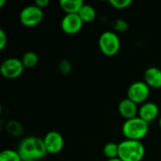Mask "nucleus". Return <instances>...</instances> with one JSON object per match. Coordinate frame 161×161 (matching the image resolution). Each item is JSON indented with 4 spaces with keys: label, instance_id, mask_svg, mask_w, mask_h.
Segmentation results:
<instances>
[{
    "label": "nucleus",
    "instance_id": "nucleus-27",
    "mask_svg": "<svg viewBox=\"0 0 161 161\" xmlns=\"http://www.w3.org/2000/svg\"><path fill=\"white\" fill-rule=\"evenodd\" d=\"M25 161H37V160H25Z\"/></svg>",
    "mask_w": 161,
    "mask_h": 161
},
{
    "label": "nucleus",
    "instance_id": "nucleus-12",
    "mask_svg": "<svg viewBox=\"0 0 161 161\" xmlns=\"http://www.w3.org/2000/svg\"><path fill=\"white\" fill-rule=\"evenodd\" d=\"M144 82L153 89L161 88V69L158 67H149L144 72Z\"/></svg>",
    "mask_w": 161,
    "mask_h": 161
},
{
    "label": "nucleus",
    "instance_id": "nucleus-15",
    "mask_svg": "<svg viewBox=\"0 0 161 161\" xmlns=\"http://www.w3.org/2000/svg\"><path fill=\"white\" fill-rule=\"evenodd\" d=\"M21 60H22V63H23V65H24L25 68L31 69V68H34L38 64V62H39V57H38V55L35 52H33V51H27V52H25L23 55Z\"/></svg>",
    "mask_w": 161,
    "mask_h": 161
},
{
    "label": "nucleus",
    "instance_id": "nucleus-8",
    "mask_svg": "<svg viewBox=\"0 0 161 161\" xmlns=\"http://www.w3.org/2000/svg\"><path fill=\"white\" fill-rule=\"evenodd\" d=\"M43 142L48 154L57 155L60 153L64 147L63 136L58 131H49L43 138Z\"/></svg>",
    "mask_w": 161,
    "mask_h": 161
},
{
    "label": "nucleus",
    "instance_id": "nucleus-17",
    "mask_svg": "<svg viewBox=\"0 0 161 161\" xmlns=\"http://www.w3.org/2000/svg\"><path fill=\"white\" fill-rule=\"evenodd\" d=\"M0 161H23L19 153L12 149H6L0 153Z\"/></svg>",
    "mask_w": 161,
    "mask_h": 161
},
{
    "label": "nucleus",
    "instance_id": "nucleus-14",
    "mask_svg": "<svg viewBox=\"0 0 161 161\" xmlns=\"http://www.w3.org/2000/svg\"><path fill=\"white\" fill-rule=\"evenodd\" d=\"M77 14L84 23H92V21H94L96 17V11L94 8L88 4H84V6L81 8Z\"/></svg>",
    "mask_w": 161,
    "mask_h": 161
},
{
    "label": "nucleus",
    "instance_id": "nucleus-20",
    "mask_svg": "<svg viewBox=\"0 0 161 161\" xmlns=\"http://www.w3.org/2000/svg\"><path fill=\"white\" fill-rule=\"evenodd\" d=\"M59 71L60 73H62L63 75H67L70 73L71 71V63L69 60H62L60 63H59Z\"/></svg>",
    "mask_w": 161,
    "mask_h": 161
},
{
    "label": "nucleus",
    "instance_id": "nucleus-21",
    "mask_svg": "<svg viewBox=\"0 0 161 161\" xmlns=\"http://www.w3.org/2000/svg\"><path fill=\"white\" fill-rule=\"evenodd\" d=\"M8 43V35L4 29H0V50H3Z\"/></svg>",
    "mask_w": 161,
    "mask_h": 161
},
{
    "label": "nucleus",
    "instance_id": "nucleus-26",
    "mask_svg": "<svg viewBox=\"0 0 161 161\" xmlns=\"http://www.w3.org/2000/svg\"><path fill=\"white\" fill-rule=\"evenodd\" d=\"M158 125H159V127H160L161 129V117L159 118V120H158Z\"/></svg>",
    "mask_w": 161,
    "mask_h": 161
},
{
    "label": "nucleus",
    "instance_id": "nucleus-10",
    "mask_svg": "<svg viewBox=\"0 0 161 161\" xmlns=\"http://www.w3.org/2000/svg\"><path fill=\"white\" fill-rule=\"evenodd\" d=\"M118 112L123 118H125V120H129L139 115V108L135 102H133L129 98H125L120 101L118 105Z\"/></svg>",
    "mask_w": 161,
    "mask_h": 161
},
{
    "label": "nucleus",
    "instance_id": "nucleus-22",
    "mask_svg": "<svg viewBox=\"0 0 161 161\" xmlns=\"http://www.w3.org/2000/svg\"><path fill=\"white\" fill-rule=\"evenodd\" d=\"M127 27H128V25H127L126 22H125V21H123V20H118V21L116 22L115 28L118 29L119 31H125V30L127 29Z\"/></svg>",
    "mask_w": 161,
    "mask_h": 161
},
{
    "label": "nucleus",
    "instance_id": "nucleus-5",
    "mask_svg": "<svg viewBox=\"0 0 161 161\" xmlns=\"http://www.w3.org/2000/svg\"><path fill=\"white\" fill-rule=\"evenodd\" d=\"M43 19V10L34 5L25 7L19 14L20 23L27 27H33L41 24Z\"/></svg>",
    "mask_w": 161,
    "mask_h": 161
},
{
    "label": "nucleus",
    "instance_id": "nucleus-7",
    "mask_svg": "<svg viewBox=\"0 0 161 161\" xmlns=\"http://www.w3.org/2000/svg\"><path fill=\"white\" fill-rule=\"evenodd\" d=\"M150 87L144 81H135L127 89V98L137 105L144 104L150 95Z\"/></svg>",
    "mask_w": 161,
    "mask_h": 161
},
{
    "label": "nucleus",
    "instance_id": "nucleus-23",
    "mask_svg": "<svg viewBox=\"0 0 161 161\" xmlns=\"http://www.w3.org/2000/svg\"><path fill=\"white\" fill-rule=\"evenodd\" d=\"M49 3H50L49 0H36L34 4H35L37 7H39L40 8L43 9L44 8H46V7L49 5Z\"/></svg>",
    "mask_w": 161,
    "mask_h": 161
},
{
    "label": "nucleus",
    "instance_id": "nucleus-25",
    "mask_svg": "<svg viewBox=\"0 0 161 161\" xmlns=\"http://www.w3.org/2000/svg\"><path fill=\"white\" fill-rule=\"evenodd\" d=\"M106 161H122L120 158H112V159H107Z\"/></svg>",
    "mask_w": 161,
    "mask_h": 161
},
{
    "label": "nucleus",
    "instance_id": "nucleus-3",
    "mask_svg": "<svg viewBox=\"0 0 161 161\" xmlns=\"http://www.w3.org/2000/svg\"><path fill=\"white\" fill-rule=\"evenodd\" d=\"M145 156V147L140 141L125 140L119 143V157L122 161H142Z\"/></svg>",
    "mask_w": 161,
    "mask_h": 161
},
{
    "label": "nucleus",
    "instance_id": "nucleus-24",
    "mask_svg": "<svg viewBox=\"0 0 161 161\" xmlns=\"http://www.w3.org/2000/svg\"><path fill=\"white\" fill-rule=\"evenodd\" d=\"M5 3H6V1H5V0H0V8H3V6L5 5Z\"/></svg>",
    "mask_w": 161,
    "mask_h": 161
},
{
    "label": "nucleus",
    "instance_id": "nucleus-2",
    "mask_svg": "<svg viewBox=\"0 0 161 161\" xmlns=\"http://www.w3.org/2000/svg\"><path fill=\"white\" fill-rule=\"evenodd\" d=\"M149 131V123L145 122L139 116L125 120L122 126V132L125 140L140 141L146 137Z\"/></svg>",
    "mask_w": 161,
    "mask_h": 161
},
{
    "label": "nucleus",
    "instance_id": "nucleus-6",
    "mask_svg": "<svg viewBox=\"0 0 161 161\" xmlns=\"http://www.w3.org/2000/svg\"><path fill=\"white\" fill-rule=\"evenodd\" d=\"M24 70L25 67L22 60L17 58H8L0 65V73L2 76L8 79H14L21 76Z\"/></svg>",
    "mask_w": 161,
    "mask_h": 161
},
{
    "label": "nucleus",
    "instance_id": "nucleus-4",
    "mask_svg": "<svg viewBox=\"0 0 161 161\" xmlns=\"http://www.w3.org/2000/svg\"><path fill=\"white\" fill-rule=\"evenodd\" d=\"M98 46L100 51L107 57H113L117 55L121 49V41L119 36L113 31L103 32L98 40Z\"/></svg>",
    "mask_w": 161,
    "mask_h": 161
},
{
    "label": "nucleus",
    "instance_id": "nucleus-9",
    "mask_svg": "<svg viewBox=\"0 0 161 161\" xmlns=\"http://www.w3.org/2000/svg\"><path fill=\"white\" fill-rule=\"evenodd\" d=\"M84 22L81 20L78 14H65L60 22L61 29L68 35H74L78 33L83 27Z\"/></svg>",
    "mask_w": 161,
    "mask_h": 161
},
{
    "label": "nucleus",
    "instance_id": "nucleus-16",
    "mask_svg": "<svg viewBox=\"0 0 161 161\" xmlns=\"http://www.w3.org/2000/svg\"><path fill=\"white\" fill-rule=\"evenodd\" d=\"M104 156L108 159L118 158L119 157V143L116 142H108L103 148Z\"/></svg>",
    "mask_w": 161,
    "mask_h": 161
},
{
    "label": "nucleus",
    "instance_id": "nucleus-13",
    "mask_svg": "<svg viewBox=\"0 0 161 161\" xmlns=\"http://www.w3.org/2000/svg\"><path fill=\"white\" fill-rule=\"evenodd\" d=\"M82 0H60L59 6L66 14H77L84 6Z\"/></svg>",
    "mask_w": 161,
    "mask_h": 161
},
{
    "label": "nucleus",
    "instance_id": "nucleus-11",
    "mask_svg": "<svg viewBox=\"0 0 161 161\" xmlns=\"http://www.w3.org/2000/svg\"><path fill=\"white\" fill-rule=\"evenodd\" d=\"M159 108L154 102H145L139 108V117L147 123H151L158 118Z\"/></svg>",
    "mask_w": 161,
    "mask_h": 161
},
{
    "label": "nucleus",
    "instance_id": "nucleus-18",
    "mask_svg": "<svg viewBox=\"0 0 161 161\" xmlns=\"http://www.w3.org/2000/svg\"><path fill=\"white\" fill-rule=\"evenodd\" d=\"M7 132L14 137H19L23 134L24 128L23 126L16 121H10L7 125Z\"/></svg>",
    "mask_w": 161,
    "mask_h": 161
},
{
    "label": "nucleus",
    "instance_id": "nucleus-19",
    "mask_svg": "<svg viewBox=\"0 0 161 161\" xmlns=\"http://www.w3.org/2000/svg\"><path fill=\"white\" fill-rule=\"evenodd\" d=\"M109 4L116 9H125L130 7L132 0H109Z\"/></svg>",
    "mask_w": 161,
    "mask_h": 161
},
{
    "label": "nucleus",
    "instance_id": "nucleus-1",
    "mask_svg": "<svg viewBox=\"0 0 161 161\" xmlns=\"http://www.w3.org/2000/svg\"><path fill=\"white\" fill-rule=\"evenodd\" d=\"M17 152L22 160H39L43 158L48 153L43 142V139L37 137L25 138L19 144Z\"/></svg>",
    "mask_w": 161,
    "mask_h": 161
}]
</instances>
